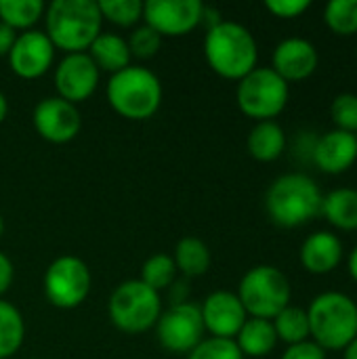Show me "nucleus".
Masks as SVG:
<instances>
[{
	"instance_id": "obj_14",
	"label": "nucleus",
	"mask_w": 357,
	"mask_h": 359,
	"mask_svg": "<svg viewBox=\"0 0 357 359\" xmlns=\"http://www.w3.org/2000/svg\"><path fill=\"white\" fill-rule=\"evenodd\" d=\"M55 59V46L40 29H27L17 34V40L8 53V65L13 74L25 80L44 76Z\"/></svg>"
},
{
	"instance_id": "obj_34",
	"label": "nucleus",
	"mask_w": 357,
	"mask_h": 359,
	"mask_svg": "<svg viewBox=\"0 0 357 359\" xmlns=\"http://www.w3.org/2000/svg\"><path fill=\"white\" fill-rule=\"evenodd\" d=\"M328 351H324L318 343H314L311 339L305 343H297L286 347V351L282 353L280 359H326Z\"/></svg>"
},
{
	"instance_id": "obj_29",
	"label": "nucleus",
	"mask_w": 357,
	"mask_h": 359,
	"mask_svg": "<svg viewBox=\"0 0 357 359\" xmlns=\"http://www.w3.org/2000/svg\"><path fill=\"white\" fill-rule=\"evenodd\" d=\"M97 2H99V11H101L103 19H107L116 25L130 27L143 19V2L141 0H97Z\"/></svg>"
},
{
	"instance_id": "obj_24",
	"label": "nucleus",
	"mask_w": 357,
	"mask_h": 359,
	"mask_svg": "<svg viewBox=\"0 0 357 359\" xmlns=\"http://www.w3.org/2000/svg\"><path fill=\"white\" fill-rule=\"evenodd\" d=\"M23 339L25 322L21 311L13 303L0 299V359L13 358L21 349Z\"/></svg>"
},
{
	"instance_id": "obj_37",
	"label": "nucleus",
	"mask_w": 357,
	"mask_h": 359,
	"mask_svg": "<svg viewBox=\"0 0 357 359\" xmlns=\"http://www.w3.org/2000/svg\"><path fill=\"white\" fill-rule=\"evenodd\" d=\"M347 269H349L351 280L357 284V246L349 252V257H347Z\"/></svg>"
},
{
	"instance_id": "obj_32",
	"label": "nucleus",
	"mask_w": 357,
	"mask_h": 359,
	"mask_svg": "<svg viewBox=\"0 0 357 359\" xmlns=\"http://www.w3.org/2000/svg\"><path fill=\"white\" fill-rule=\"evenodd\" d=\"M128 48H130V55L133 57H137V59H149V57H154L158 50H160V46H162V36L154 29V27H149V25H137L133 32H130V36H128Z\"/></svg>"
},
{
	"instance_id": "obj_39",
	"label": "nucleus",
	"mask_w": 357,
	"mask_h": 359,
	"mask_svg": "<svg viewBox=\"0 0 357 359\" xmlns=\"http://www.w3.org/2000/svg\"><path fill=\"white\" fill-rule=\"evenodd\" d=\"M6 114H8V101H6V95L0 90V124L4 122Z\"/></svg>"
},
{
	"instance_id": "obj_35",
	"label": "nucleus",
	"mask_w": 357,
	"mask_h": 359,
	"mask_svg": "<svg viewBox=\"0 0 357 359\" xmlns=\"http://www.w3.org/2000/svg\"><path fill=\"white\" fill-rule=\"evenodd\" d=\"M13 278H15V267H13V261L0 250V299L2 294L11 288L13 284Z\"/></svg>"
},
{
	"instance_id": "obj_28",
	"label": "nucleus",
	"mask_w": 357,
	"mask_h": 359,
	"mask_svg": "<svg viewBox=\"0 0 357 359\" xmlns=\"http://www.w3.org/2000/svg\"><path fill=\"white\" fill-rule=\"evenodd\" d=\"M324 23L337 36L357 34V0H332L324 6Z\"/></svg>"
},
{
	"instance_id": "obj_19",
	"label": "nucleus",
	"mask_w": 357,
	"mask_h": 359,
	"mask_svg": "<svg viewBox=\"0 0 357 359\" xmlns=\"http://www.w3.org/2000/svg\"><path fill=\"white\" fill-rule=\"evenodd\" d=\"M88 57L95 61L99 72L103 69L109 74H116V72L128 67L133 61L126 38H122L120 34H114V32H101L88 46Z\"/></svg>"
},
{
	"instance_id": "obj_10",
	"label": "nucleus",
	"mask_w": 357,
	"mask_h": 359,
	"mask_svg": "<svg viewBox=\"0 0 357 359\" xmlns=\"http://www.w3.org/2000/svg\"><path fill=\"white\" fill-rule=\"evenodd\" d=\"M204 332L200 305L187 301L170 305L156 322L158 341L170 353H189L204 341Z\"/></svg>"
},
{
	"instance_id": "obj_17",
	"label": "nucleus",
	"mask_w": 357,
	"mask_h": 359,
	"mask_svg": "<svg viewBox=\"0 0 357 359\" xmlns=\"http://www.w3.org/2000/svg\"><path fill=\"white\" fill-rule=\"evenodd\" d=\"M314 164L326 175H343L357 162V135L332 128L311 149Z\"/></svg>"
},
{
	"instance_id": "obj_30",
	"label": "nucleus",
	"mask_w": 357,
	"mask_h": 359,
	"mask_svg": "<svg viewBox=\"0 0 357 359\" xmlns=\"http://www.w3.org/2000/svg\"><path fill=\"white\" fill-rule=\"evenodd\" d=\"M187 359H246L238 349L234 339H204L196 349L187 353Z\"/></svg>"
},
{
	"instance_id": "obj_5",
	"label": "nucleus",
	"mask_w": 357,
	"mask_h": 359,
	"mask_svg": "<svg viewBox=\"0 0 357 359\" xmlns=\"http://www.w3.org/2000/svg\"><path fill=\"white\" fill-rule=\"evenodd\" d=\"M107 101L116 114L126 120H147L162 105V82L160 78L143 67L128 65L107 80Z\"/></svg>"
},
{
	"instance_id": "obj_7",
	"label": "nucleus",
	"mask_w": 357,
	"mask_h": 359,
	"mask_svg": "<svg viewBox=\"0 0 357 359\" xmlns=\"http://www.w3.org/2000/svg\"><path fill=\"white\" fill-rule=\"evenodd\" d=\"M107 313L120 332L141 334L156 326L162 313V299L160 292L151 290L141 280H126L114 288Z\"/></svg>"
},
{
	"instance_id": "obj_33",
	"label": "nucleus",
	"mask_w": 357,
	"mask_h": 359,
	"mask_svg": "<svg viewBox=\"0 0 357 359\" xmlns=\"http://www.w3.org/2000/svg\"><path fill=\"white\" fill-rule=\"evenodd\" d=\"M311 6L309 0H267L265 8L278 19H297Z\"/></svg>"
},
{
	"instance_id": "obj_27",
	"label": "nucleus",
	"mask_w": 357,
	"mask_h": 359,
	"mask_svg": "<svg viewBox=\"0 0 357 359\" xmlns=\"http://www.w3.org/2000/svg\"><path fill=\"white\" fill-rule=\"evenodd\" d=\"M175 276H177L175 261H173V257L166 255V252L151 255V257L143 263V269H141V282H143L145 286H149L151 290H156V292L168 288V286L175 282Z\"/></svg>"
},
{
	"instance_id": "obj_22",
	"label": "nucleus",
	"mask_w": 357,
	"mask_h": 359,
	"mask_svg": "<svg viewBox=\"0 0 357 359\" xmlns=\"http://www.w3.org/2000/svg\"><path fill=\"white\" fill-rule=\"evenodd\" d=\"M320 215L337 229L357 231V189L339 187L322 198Z\"/></svg>"
},
{
	"instance_id": "obj_31",
	"label": "nucleus",
	"mask_w": 357,
	"mask_h": 359,
	"mask_svg": "<svg viewBox=\"0 0 357 359\" xmlns=\"http://www.w3.org/2000/svg\"><path fill=\"white\" fill-rule=\"evenodd\" d=\"M330 118L339 130L357 135V95L341 93L330 103Z\"/></svg>"
},
{
	"instance_id": "obj_23",
	"label": "nucleus",
	"mask_w": 357,
	"mask_h": 359,
	"mask_svg": "<svg viewBox=\"0 0 357 359\" xmlns=\"http://www.w3.org/2000/svg\"><path fill=\"white\" fill-rule=\"evenodd\" d=\"M173 261H175L177 271H181L187 278H198L210 269L213 257H210L208 246L200 238L185 236L177 242Z\"/></svg>"
},
{
	"instance_id": "obj_38",
	"label": "nucleus",
	"mask_w": 357,
	"mask_h": 359,
	"mask_svg": "<svg viewBox=\"0 0 357 359\" xmlns=\"http://www.w3.org/2000/svg\"><path fill=\"white\" fill-rule=\"evenodd\" d=\"M343 359H357V337L343 349Z\"/></svg>"
},
{
	"instance_id": "obj_8",
	"label": "nucleus",
	"mask_w": 357,
	"mask_h": 359,
	"mask_svg": "<svg viewBox=\"0 0 357 359\" xmlns=\"http://www.w3.org/2000/svg\"><path fill=\"white\" fill-rule=\"evenodd\" d=\"M290 99V84L280 78L271 67H255L242 80H238L236 101L244 116L255 122L278 118Z\"/></svg>"
},
{
	"instance_id": "obj_21",
	"label": "nucleus",
	"mask_w": 357,
	"mask_h": 359,
	"mask_svg": "<svg viewBox=\"0 0 357 359\" xmlns=\"http://www.w3.org/2000/svg\"><path fill=\"white\" fill-rule=\"evenodd\" d=\"M234 341L244 358H265L280 343L271 320L259 318H248Z\"/></svg>"
},
{
	"instance_id": "obj_6",
	"label": "nucleus",
	"mask_w": 357,
	"mask_h": 359,
	"mask_svg": "<svg viewBox=\"0 0 357 359\" xmlns=\"http://www.w3.org/2000/svg\"><path fill=\"white\" fill-rule=\"evenodd\" d=\"M236 294L248 318L274 320L290 305L292 288L286 273L276 265H255L242 276Z\"/></svg>"
},
{
	"instance_id": "obj_12",
	"label": "nucleus",
	"mask_w": 357,
	"mask_h": 359,
	"mask_svg": "<svg viewBox=\"0 0 357 359\" xmlns=\"http://www.w3.org/2000/svg\"><path fill=\"white\" fill-rule=\"evenodd\" d=\"M36 133L48 143H69L82 128V116L78 107L61 97H44L32 114Z\"/></svg>"
},
{
	"instance_id": "obj_11",
	"label": "nucleus",
	"mask_w": 357,
	"mask_h": 359,
	"mask_svg": "<svg viewBox=\"0 0 357 359\" xmlns=\"http://www.w3.org/2000/svg\"><path fill=\"white\" fill-rule=\"evenodd\" d=\"M204 4L200 0H147L143 21L164 36H185L202 23Z\"/></svg>"
},
{
	"instance_id": "obj_2",
	"label": "nucleus",
	"mask_w": 357,
	"mask_h": 359,
	"mask_svg": "<svg viewBox=\"0 0 357 359\" xmlns=\"http://www.w3.org/2000/svg\"><path fill=\"white\" fill-rule=\"evenodd\" d=\"M204 57L215 74L227 80H242L257 67L259 46L252 32L238 23L221 19L206 29Z\"/></svg>"
},
{
	"instance_id": "obj_40",
	"label": "nucleus",
	"mask_w": 357,
	"mask_h": 359,
	"mask_svg": "<svg viewBox=\"0 0 357 359\" xmlns=\"http://www.w3.org/2000/svg\"><path fill=\"white\" fill-rule=\"evenodd\" d=\"M2 233H4V219H2V215H0V238H2Z\"/></svg>"
},
{
	"instance_id": "obj_4",
	"label": "nucleus",
	"mask_w": 357,
	"mask_h": 359,
	"mask_svg": "<svg viewBox=\"0 0 357 359\" xmlns=\"http://www.w3.org/2000/svg\"><path fill=\"white\" fill-rule=\"evenodd\" d=\"M307 318L311 341L324 351H343L357 337V303L345 292L318 294L307 307Z\"/></svg>"
},
{
	"instance_id": "obj_20",
	"label": "nucleus",
	"mask_w": 357,
	"mask_h": 359,
	"mask_svg": "<svg viewBox=\"0 0 357 359\" xmlns=\"http://www.w3.org/2000/svg\"><path fill=\"white\" fill-rule=\"evenodd\" d=\"M246 149L259 162H274L286 149V133L276 120L257 122L248 133Z\"/></svg>"
},
{
	"instance_id": "obj_3",
	"label": "nucleus",
	"mask_w": 357,
	"mask_h": 359,
	"mask_svg": "<svg viewBox=\"0 0 357 359\" xmlns=\"http://www.w3.org/2000/svg\"><path fill=\"white\" fill-rule=\"evenodd\" d=\"M322 189L305 172L280 175L265 194V210L269 219L284 229L307 225L320 215Z\"/></svg>"
},
{
	"instance_id": "obj_36",
	"label": "nucleus",
	"mask_w": 357,
	"mask_h": 359,
	"mask_svg": "<svg viewBox=\"0 0 357 359\" xmlns=\"http://www.w3.org/2000/svg\"><path fill=\"white\" fill-rule=\"evenodd\" d=\"M15 40H17V32L0 21V57H8Z\"/></svg>"
},
{
	"instance_id": "obj_15",
	"label": "nucleus",
	"mask_w": 357,
	"mask_h": 359,
	"mask_svg": "<svg viewBox=\"0 0 357 359\" xmlns=\"http://www.w3.org/2000/svg\"><path fill=\"white\" fill-rule=\"evenodd\" d=\"M204 330L217 339H236L248 313L231 290H215L200 305Z\"/></svg>"
},
{
	"instance_id": "obj_1",
	"label": "nucleus",
	"mask_w": 357,
	"mask_h": 359,
	"mask_svg": "<svg viewBox=\"0 0 357 359\" xmlns=\"http://www.w3.org/2000/svg\"><path fill=\"white\" fill-rule=\"evenodd\" d=\"M44 34L65 55L86 53L103 32V15L97 0H53L44 11Z\"/></svg>"
},
{
	"instance_id": "obj_9",
	"label": "nucleus",
	"mask_w": 357,
	"mask_h": 359,
	"mask_svg": "<svg viewBox=\"0 0 357 359\" xmlns=\"http://www.w3.org/2000/svg\"><path fill=\"white\" fill-rule=\"evenodd\" d=\"M90 269L88 265L74 255L57 257L44 271V297L53 307L76 309L80 307L90 292Z\"/></svg>"
},
{
	"instance_id": "obj_18",
	"label": "nucleus",
	"mask_w": 357,
	"mask_h": 359,
	"mask_svg": "<svg viewBox=\"0 0 357 359\" xmlns=\"http://www.w3.org/2000/svg\"><path fill=\"white\" fill-rule=\"evenodd\" d=\"M345 257V248L343 242L337 233L332 231H316L309 238H305V242L301 244V265L305 267V271L314 273V276H326L332 273Z\"/></svg>"
},
{
	"instance_id": "obj_26",
	"label": "nucleus",
	"mask_w": 357,
	"mask_h": 359,
	"mask_svg": "<svg viewBox=\"0 0 357 359\" xmlns=\"http://www.w3.org/2000/svg\"><path fill=\"white\" fill-rule=\"evenodd\" d=\"M271 324H274V328H276L278 341L286 343L288 347H290V345H297V343H305V341L311 339L307 309L288 305L286 309H282V311L271 320Z\"/></svg>"
},
{
	"instance_id": "obj_13",
	"label": "nucleus",
	"mask_w": 357,
	"mask_h": 359,
	"mask_svg": "<svg viewBox=\"0 0 357 359\" xmlns=\"http://www.w3.org/2000/svg\"><path fill=\"white\" fill-rule=\"evenodd\" d=\"M99 78L101 72L88 53H69L55 67V86L59 93L57 97L74 105L86 101L97 90Z\"/></svg>"
},
{
	"instance_id": "obj_16",
	"label": "nucleus",
	"mask_w": 357,
	"mask_h": 359,
	"mask_svg": "<svg viewBox=\"0 0 357 359\" xmlns=\"http://www.w3.org/2000/svg\"><path fill=\"white\" fill-rule=\"evenodd\" d=\"M318 63H320V55H318L316 44L307 38L292 36V38L282 40L274 48L269 67L290 84V82H301L314 76V72L318 69Z\"/></svg>"
},
{
	"instance_id": "obj_25",
	"label": "nucleus",
	"mask_w": 357,
	"mask_h": 359,
	"mask_svg": "<svg viewBox=\"0 0 357 359\" xmlns=\"http://www.w3.org/2000/svg\"><path fill=\"white\" fill-rule=\"evenodd\" d=\"M46 4L42 0H0V21L17 29H34L44 17Z\"/></svg>"
}]
</instances>
